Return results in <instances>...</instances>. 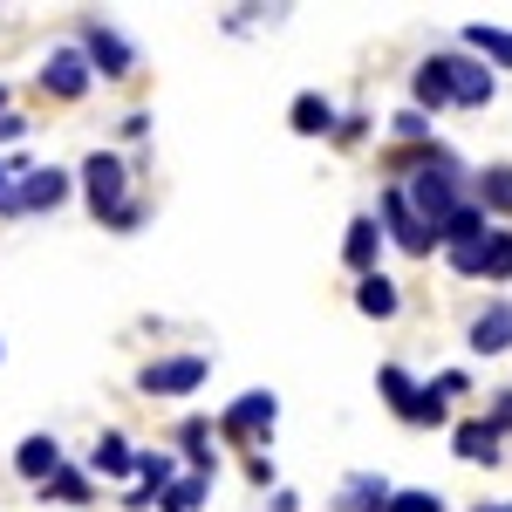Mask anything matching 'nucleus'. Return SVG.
<instances>
[{"label": "nucleus", "mask_w": 512, "mask_h": 512, "mask_svg": "<svg viewBox=\"0 0 512 512\" xmlns=\"http://www.w3.org/2000/svg\"><path fill=\"white\" fill-rule=\"evenodd\" d=\"M82 198H89V212L103 219V226H117V233H137L144 226V205L130 198V164L117 151H89L82 158Z\"/></svg>", "instance_id": "obj_1"}, {"label": "nucleus", "mask_w": 512, "mask_h": 512, "mask_svg": "<svg viewBox=\"0 0 512 512\" xmlns=\"http://www.w3.org/2000/svg\"><path fill=\"white\" fill-rule=\"evenodd\" d=\"M403 178H410V185H396V192H403V205H410V212H417L431 233L451 219V212H458V205H465V198H458V158H444V151L417 158Z\"/></svg>", "instance_id": "obj_2"}, {"label": "nucleus", "mask_w": 512, "mask_h": 512, "mask_svg": "<svg viewBox=\"0 0 512 512\" xmlns=\"http://www.w3.org/2000/svg\"><path fill=\"white\" fill-rule=\"evenodd\" d=\"M274 424H280V396L274 390H246L239 403L219 410V424H212V431L233 437V444H260V437H274Z\"/></svg>", "instance_id": "obj_3"}, {"label": "nucleus", "mask_w": 512, "mask_h": 512, "mask_svg": "<svg viewBox=\"0 0 512 512\" xmlns=\"http://www.w3.org/2000/svg\"><path fill=\"white\" fill-rule=\"evenodd\" d=\"M76 48H82V62H89V76H103V82H123L130 69H137V55H130V41H123L117 28H103V21H89Z\"/></svg>", "instance_id": "obj_4"}, {"label": "nucleus", "mask_w": 512, "mask_h": 512, "mask_svg": "<svg viewBox=\"0 0 512 512\" xmlns=\"http://www.w3.org/2000/svg\"><path fill=\"white\" fill-rule=\"evenodd\" d=\"M89 62H82V48L69 41V48H48V62H41V89L55 96V103H82L89 96Z\"/></svg>", "instance_id": "obj_5"}, {"label": "nucleus", "mask_w": 512, "mask_h": 512, "mask_svg": "<svg viewBox=\"0 0 512 512\" xmlns=\"http://www.w3.org/2000/svg\"><path fill=\"white\" fill-rule=\"evenodd\" d=\"M205 355H164V362H151L144 376H137V390L144 396H192L198 383H205Z\"/></svg>", "instance_id": "obj_6"}, {"label": "nucleus", "mask_w": 512, "mask_h": 512, "mask_svg": "<svg viewBox=\"0 0 512 512\" xmlns=\"http://www.w3.org/2000/svg\"><path fill=\"white\" fill-rule=\"evenodd\" d=\"M62 198H69V171H55V164H35L14 178V212H55Z\"/></svg>", "instance_id": "obj_7"}, {"label": "nucleus", "mask_w": 512, "mask_h": 512, "mask_svg": "<svg viewBox=\"0 0 512 512\" xmlns=\"http://www.w3.org/2000/svg\"><path fill=\"white\" fill-rule=\"evenodd\" d=\"M383 226H390V239L403 246V253H437V233L417 219V212H410V205H403V192H396V185L383 192Z\"/></svg>", "instance_id": "obj_8"}, {"label": "nucleus", "mask_w": 512, "mask_h": 512, "mask_svg": "<svg viewBox=\"0 0 512 512\" xmlns=\"http://www.w3.org/2000/svg\"><path fill=\"white\" fill-rule=\"evenodd\" d=\"M444 82H451V103H465V110H478V103L499 96V82L485 76L478 62H465V55H444Z\"/></svg>", "instance_id": "obj_9"}, {"label": "nucleus", "mask_w": 512, "mask_h": 512, "mask_svg": "<svg viewBox=\"0 0 512 512\" xmlns=\"http://www.w3.org/2000/svg\"><path fill=\"white\" fill-rule=\"evenodd\" d=\"M376 253H383V226H376V212H355V219H349V239H342V260L355 267V280L376 274Z\"/></svg>", "instance_id": "obj_10"}, {"label": "nucleus", "mask_w": 512, "mask_h": 512, "mask_svg": "<svg viewBox=\"0 0 512 512\" xmlns=\"http://www.w3.org/2000/svg\"><path fill=\"white\" fill-rule=\"evenodd\" d=\"M465 342H472V355H506L512 349V301H492V308L465 328Z\"/></svg>", "instance_id": "obj_11"}, {"label": "nucleus", "mask_w": 512, "mask_h": 512, "mask_svg": "<svg viewBox=\"0 0 512 512\" xmlns=\"http://www.w3.org/2000/svg\"><path fill=\"white\" fill-rule=\"evenodd\" d=\"M14 472H21V478H35V485H41V478H55V472H62V444H55L48 431L21 437V444H14Z\"/></svg>", "instance_id": "obj_12"}, {"label": "nucleus", "mask_w": 512, "mask_h": 512, "mask_svg": "<svg viewBox=\"0 0 512 512\" xmlns=\"http://www.w3.org/2000/svg\"><path fill=\"white\" fill-rule=\"evenodd\" d=\"M383 506H390V478L376 472L342 478V492H335V512H383Z\"/></svg>", "instance_id": "obj_13"}, {"label": "nucleus", "mask_w": 512, "mask_h": 512, "mask_svg": "<svg viewBox=\"0 0 512 512\" xmlns=\"http://www.w3.org/2000/svg\"><path fill=\"white\" fill-rule=\"evenodd\" d=\"M130 472H137L130 437H123V431H103V437H96V451H89V478H130Z\"/></svg>", "instance_id": "obj_14"}, {"label": "nucleus", "mask_w": 512, "mask_h": 512, "mask_svg": "<svg viewBox=\"0 0 512 512\" xmlns=\"http://www.w3.org/2000/svg\"><path fill=\"white\" fill-rule=\"evenodd\" d=\"M287 123H294V137H335V103L315 96V89H301L294 110H287Z\"/></svg>", "instance_id": "obj_15"}, {"label": "nucleus", "mask_w": 512, "mask_h": 512, "mask_svg": "<svg viewBox=\"0 0 512 512\" xmlns=\"http://www.w3.org/2000/svg\"><path fill=\"white\" fill-rule=\"evenodd\" d=\"M355 308H362L369 321H390L396 308H403V294H396L390 274H362V280H355Z\"/></svg>", "instance_id": "obj_16"}, {"label": "nucleus", "mask_w": 512, "mask_h": 512, "mask_svg": "<svg viewBox=\"0 0 512 512\" xmlns=\"http://www.w3.org/2000/svg\"><path fill=\"white\" fill-rule=\"evenodd\" d=\"M451 451H458L465 465H492V458H499V431L472 417V424H458V431H451Z\"/></svg>", "instance_id": "obj_17"}, {"label": "nucleus", "mask_w": 512, "mask_h": 512, "mask_svg": "<svg viewBox=\"0 0 512 512\" xmlns=\"http://www.w3.org/2000/svg\"><path fill=\"white\" fill-rule=\"evenodd\" d=\"M205 492H212V478H171V485H164L158 492V512H198L205 506Z\"/></svg>", "instance_id": "obj_18"}, {"label": "nucleus", "mask_w": 512, "mask_h": 512, "mask_svg": "<svg viewBox=\"0 0 512 512\" xmlns=\"http://www.w3.org/2000/svg\"><path fill=\"white\" fill-rule=\"evenodd\" d=\"M410 89H417V103H424V110H444V103H451V82H444V55H431V62H424V69L410 76Z\"/></svg>", "instance_id": "obj_19"}, {"label": "nucleus", "mask_w": 512, "mask_h": 512, "mask_svg": "<svg viewBox=\"0 0 512 512\" xmlns=\"http://www.w3.org/2000/svg\"><path fill=\"white\" fill-rule=\"evenodd\" d=\"M478 212H512V164H492L478 178Z\"/></svg>", "instance_id": "obj_20"}, {"label": "nucleus", "mask_w": 512, "mask_h": 512, "mask_svg": "<svg viewBox=\"0 0 512 512\" xmlns=\"http://www.w3.org/2000/svg\"><path fill=\"white\" fill-rule=\"evenodd\" d=\"M465 48H478V55H492L499 69H512V28H465Z\"/></svg>", "instance_id": "obj_21"}, {"label": "nucleus", "mask_w": 512, "mask_h": 512, "mask_svg": "<svg viewBox=\"0 0 512 512\" xmlns=\"http://www.w3.org/2000/svg\"><path fill=\"white\" fill-rule=\"evenodd\" d=\"M41 499H55V506H82V499H89V472H69V465H62L55 478H41Z\"/></svg>", "instance_id": "obj_22"}, {"label": "nucleus", "mask_w": 512, "mask_h": 512, "mask_svg": "<svg viewBox=\"0 0 512 512\" xmlns=\"http://www.w3.org/2000/svg\"><path fill=\"white\" fill-rule=\"evenodd\" d=\"M178 444L192 451L198 478H212V451H205V444H212V424H205V417H185V424H178Z\"/></svg>", "instance_id": "obj_23"}, {"label": "nucleus", "mask_w": 512, "mask_h": 512, "mask_svg": "<svg viewBox=\"0 0 512 512\" xmlns=\"http://www.w3.org/2000/svg\"><path fill=\"white\" fill-rule=\"evenodd\" d=\"M485 280H512V233H485Z\"/></svg>", "instance_id": "obj_24"}, {"label": "nucleus", "mask_w": 512, "mask_h": 512, "mask_svg": "<svg viewBox=\"0 0 512 512\" xmlns=\"http://www.w3.org/2000/svg\"><path fill=\"white\" fill-rule=\"evenodd\" d=\"M383 512H444V499H437V492H390Z\"/></svg>", "instance_id": "obj_25"}, {"label": "nucleus", "mask_w": 512, "mask_h": 512, "mask_svg": "<svg viewBox=\"0 0 512 512\" xmlns=\"http://www.w3.org/2000/svg\"><path fill=\"white\" fill-rule=\"evenodd\" d=\"M472 390V376H465V369H444V376H431V396L437 403H444V396H465Z\"/></svg>", "instance_id": "obj_26"}, {"label": "nucleus", "mask_w": 512, "mask_h": 512, "mask_svg": "<svg viewBox=\"0 0 512 512\" xmlns=\"http://www.w3.org/2000/svg\"><path fill=\"white\" fill-rule=\"evenodd\" d=\"M396 137H410V144L431 137V117H424V110H403V117H396Z\"/></svg>", "instance_id": "obj_27"}, {"label": "nucleus", "mask_w": 512, "mask_h": 512, "mask_svg": "<svg viewBox=\"0 0 512 512\" xmlns=\"http://www.w3.org/2000/svg\"><path fill=\"white\" fill-rule=\"evenodd\" d=\"M485 424H492V431H499V437L512 431V390H499V403H492V417H485Z\"/></svg>", "instance_id": "obj_28"}, {"label": "nucleus", "mask_w": 512, "mask_h": 512, "mask_svg": "<svg viewBox=\"0 0 512 512\" xmlns=\"http://www.w3.org/2000/svg\"><path fill=\"white\" fill-rule=\"evenodd\" d=\"M28 137V117H14V110H0V144H21Z\"/></svg>", "instance_id": "obj_29"}, {"label": "nucleus", "mask_w": 512, "mask_h": 512, "mask_svg": "<svg viewBox=\"0 0 512 512\" xmlns=\"http://www.w3.org/2000/svg\"><path fill=\"white\" fill-rule=\"evenodd\" d=\"M0 219H14V171H7V158H0Z\"/></svg>", "instance_id": "obj_30"}, {"label": "nucleus", "mask_w": 512, "mask_h": 512, "mask_svg": "<svg viewBox=\"0 0 512 512\" xmlns=\"http://www.w3.org/2000/svg\"><path fill=\"white\" fill-rule=\"evenodd\" d=\"M478 512H512V499H492V506H478Z\"/></svg>", "instance_id": "obj_31"}, {"label": "nucleus", "mask_w": 512, "mask_h": 512, "mask_svg": "<svg viewBox=\"0 0 512 512\" xmlns=\"http://www.w3.org/2000/svg\"><path fill=\"white\" fill-rule=\"evenodd\" d=\"M0 110H7V89H0Z\"/></svg>", "instance_id": "obj_32"}, {"label": "nucleus", "mask_w": 512, "mask_h": 512, "mask_svg": "<svg viewBox=\"0 0 512 512\" xmlns=\"http://www.w3.org/2000/svg\"><path fill=\"white\" fill-rule=\"evenodd\" d=\"M0 355H7V349H0Z\"/></svg>", "instance_id": "obj_33"}]
</instances>
